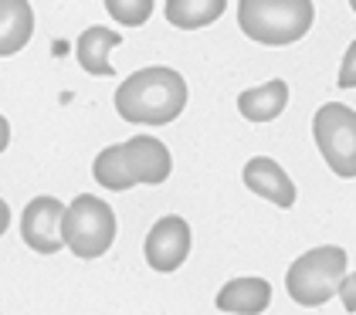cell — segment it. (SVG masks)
I'll use <instances>...</instances> for the list:
<instances>
[{"mask_svg": "<svg viewBox=\"0 0 356 315\" xmlns=\"http://www.w3.org/2000/svg\"><path fill=\"white\" fill-rule=\"evenodd\" d=\"M224 10H227V0H166L163 3L166 21L180 31H200L214 24Z\"/></svg>", "mask_w": 356, "mask_h": 315, "instance_id": "obj_14", "label": "cell"}, {"mask_svg": "<svg viewBox=\"0 0 356 315\" xmlns=\"http://www.w3.org/2000/svg\"><path fill=\"white\" fill-rule=\"evenodd\" d=\"M119 45H122L119 31H112V27H106V24H92L79 34V41H75V58H79V65H82L88 75L109 79L112 72H115L112 61H109V54H112V48H119Z\"/></svg>", "mask_w": 356, "mask_h": 315, "instance_id": "obj_11", "label": "cell"}, {"mask_svg": "<svg viewBox=\"0 0 356 315\" xmlns=\"http://www.w3.org/2000/svg\"><path fill=\"white\" fill-rule=\"evenodd\" d=\"M214 305H218V312L227 315H261L268 312V305H272V285L265 278H258V275L231 278L214 295Z\"/></svg>", "mask_w": 356, "mask_h": 315, "instance_id": "obj_10", "label": "cell"}, {"mask_svg": "<svg viewBox=\"0 0 356 315\" xmlns=\"http://www.w3.org/2000/svg\"><path fill=\"white\" fill-rule=\"evenodd\" d=\"M106 10L112 14V21L122 27H139L146 24L156 10L153 0H106Z\"/></svg>", "mask_w": 356, "mask_h": 315, "instance_id": "obj_16", "label": "cell"}, {"mask_svg": "<svg viewBox=\"0 0 356 315\" xmlns=\"http://www.w3.org/2000/svg\"><path fill=\"white\" fill-rule=\"evenodd\" d=\"M350 10H353V14H356V0H350Z\"/></svg>", "mask_w": 356, "mask_h": 315, "instance_id": "obj_21", "label": "cell"}, {"mask_svg": "<svg viewBox=\"0 0 356 315\" xmlns=\"http://www.w3.org/2000/svg\"><path fill=\"white\" fill-rule=\"evenodd\" d=\"M65 207L58 197H31L21 210V241L34 255H58L65 248Z\"/></svg>", "mask_w": 356, "mask_h": 315, "instance_id": "obj_7", "label": "cell"}, {"mask_svg": "<svg viewBox=\"0 0 356 315\" xmlns=\"http://www.w3.org/2000/svg\"><path fill=\"white\" fill-rule=\"evenodd\" d=\"M92 177H95V184L112 190V193H126V190L136 186V177L129 173L122 143H112V146H106V150L95 156V163H92Z\"/></svg>", "mask_w": 356, "mask_h": 315, "instance_id": "obj_15", "label": "cell"}, {"mask_svg": "<svg viewBox=\"0 0 356 315\" xmlns=\"http://www.w3.org/2000/svg\"><path fill=\"white\" fill-rule=\"evenodd\" d=\"M346 264H350V258H346V251L339 244H319V248L302 251L285 271L289 298L296 305H302V309L326 305L329 298L339 291V282L350 275Z\"/></svg>", "mask_w": 356, "mask_h": 315, "instance_id": "obj_3", "label": "cell"}, {"mask_svg": "<svg viewBox=\"0 0 356 315\" xmlns=\"http://www.w3.org/2000/svg\"><path fill=\"white\" fill-rule=\"evenodd\" d=\"M339 88H356V41H350V48L339 61Z\"/></svg>", "mask_w": 356, "mask_h": 315, "instance_id": "obj_17", "label": "cell"}, {"mask_svg": "<svg viewBox=\"0 0 356 315\" xmlns=\"http://www.w3.org/2000/svg\"><path fill=\"white\" fill-rule=\"evenodd\" d=\"M285 105H289V85L282 79L265 81L258 88H245L238 95V112L248 122H272L285 112Z\"/></svg>", "mask_w": 356, "mask_h": 315, "instance_id": "obj_13", "label": "cell"}, {"mask_svg": "<svg viewBox=\"0 0 356 315\" xmlns=\"http://www.w3.org/2000/svg\"><path fill=\"white\" fill-rule=\"evenodd\" d=\"M312 136L316 146L326 159V166L343 177H356V108L346 102H326L319 105V112L312 115Z\"/></svg>", "mask_w": 356, "mask_h": 315, "instance_id": "obj_5", "label": "cell"}, {"mask_svg": "<svg viewBox=\"0 0 356 315\" xmlns=\"http://www.w3.org/2000/svg\"><path fill=\"white\" fill-rule=\"evenodd\" d=\"M10 146V122H7V115H0V153Z\"/></svg>", "mask_w": 356, "mask_h": 315, "instance_id": "obj_19", "label": "cell"}, {"mask_svg": "<svg viewBox=\"0 0 356 315\" xmlns=\"http://www.w3.org/2000/svg\"><path fill=\"white\" fill-rule=\"evenodd\" d=\"M241 180L251 193H258L261 200H268L275 204L278 210H289L296 207V197H299V190L292 184V177L285 173V166L272 156H251L245 163V170H241Z\"/></svg>", "mask_w": 356, "mask_h": 315, "instance_id": "obj_8", "label": "cell"}, {"mask_svg": "<svg viewBox=\"0 0 356 315\" xmlns=\"http://www.w3.org/2000/svg\"><path fill=\"white\" fill-rule=\"evenodd\" d=\"M115 231H119L115 210L95 193H79L65 207V248L82 261L102 258L115 241Z\"/></svg>", "mask_w": 356, "mask_h": 315, "instance_id": "obj_4", "label": "cell"}, {"mask_svg": "<svg viewBox=\"0 0 356 315\" xmlns=\"http://www.w3.org/2000/svg\"><path fill=\"white\" fill-rule=\"evenodd\" d=\"M316 21L312 0H241L238 3V27L248 41L265 48H285L309 34Z\"/></svg>", "mask_w": 356, "mask_h": 315, "instance_id": "obj_2", "label": "cell"}, {"mask_svg": "<svg viewBox=\"0 0 356 315\" xmlns=\"http://www.w3.org/2000/svg\"><path fill=\"white\" fill-rule=\"evenodd\" d=\"M336 295H339L343 309L356 315V271H350V275H346V278L339 282V291H336Z\"/></svg>", "mask_w": 356, "mask_h": 315, "instance_id": "obj_18", "label": "cell"}, {"mask_svg": "<svg viewBox=\"0 0 356 315\" xmlns=\"http://www.w3.org/2000/svg\"><path fill=\"white\" fill-rule=\"evenodd\" d=\"M122 150H126V163H129V173L136 177V184L160 186L173 173V156H170L166 143L156 136L136 132L133 139L122 143Z\"/></svg>", "mask_w": 356, "mask_h": 315, "instance_id": "obj_9", "label": "cell"}, {"mask_svg": "<svg viewBox=\"0 0 356 315\" xmlns=\"http://www.w3.org/2000/svg\"><path fill=\"white\" fill-rule=\"evenodd\" d=\"M191 248H193L191 224H187L180 213H166V217H160V220L149 227V234L143 241V258H146V264H149L153 271L173 275V271H180V268L187 264Z\"/></svg>", "mask_w": 356, "mask_h": 315, "instance_id": "obj_6", "label": "cell"}, {"mask_svg": "<svg viewBox=\"0 0 356 315\" xmlns=\"http://www.w3.org/2000/svg\"><path fill=\"white\" fill-rule=\"evenodd\" d=\"M7 227H10V207H7V200L0 197V237L7 234Z\"/></svg>", "mask_w": 356, "mask_h": 315, "instance_id": "obj_20", "label": "cell"}, {"mask_svg": "<svg viewBox=\"0 0 356 315\" xmlns=\"http://www.w3.org/2000/svg\"><path fill=\"white\" fill-rule=\"evenodd\" d=\"M112 102L122 122L166 126L187 108V79L170 65H149L122 81Z\"/></svg>", "mask_w": 356, "mask_h": 315, "instance_id": "obj_1", "label": "cell"}, {"mask_svg": "<svg viewBox=\"0 0 356 315\" xmlns=\"http://www.w3.org/2000/svg\"><path fill=\"white\" fill-rule=\"evenodd\" d=\"M34 34V7L28 0H0V58L24 51Z\"/></svg>", "mask_w": 356, "mask_h": 315, "instance_id": "obj_12", "label": "cell"}]
</instances>
